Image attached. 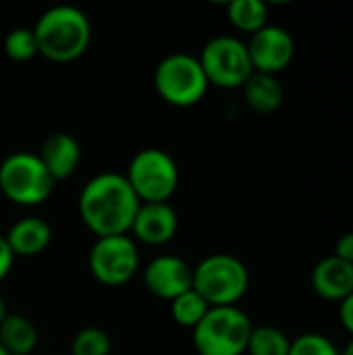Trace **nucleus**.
Segmentation results:
<instances>
[{
    "label": "nucleus",
    "instance_id": "412c9836",
    "mask_svg": "<svg viewBox=\"0 0 353 355\" xmlns=\"http://www.w3.org/2000/svg\"><path fill=\"white\" fill-rule=\"evenodd\" d=\"M112 341L106 331L98 327L81 329L71 343V355H110Z\"/></svg>",
    "mask_w": 353,
    "mask_h": 355
},
{
    "label": "nucleus",
    "instance_id": "c756f323",
    "mask_svg": "<svg viewBox=\"0 0 353 355\" xmlns=\"http://www.w3.org/2000/svg\"><path fill=\"white\" fill-rule=\"evenodd\" d=\"M33 355H35V354H33Z\"/></svg>",
    "mask_w": 353,
    "mask_h": 355
},
{
    "label": "nucleus",
    "instance_id": "f8f14e48",
    "mask_svg": "<svg viewBox=\"0 0 353 355\" xmlns=\"http://www.w3.org/2000/svg\"><path fill=\"white\" fill-rule=\"evenodd\" d=\"M177 229H179V218L169 202L139 204V210L131 225L133 237L146 245L169 243L177 235Z\"/></svg>",
    "mask_w": 353,
    "mask_h": 355
},
{
    "label": "nucleus",
    "instance_id": "aec40b11",
    "mask_svg": "<svg viewBox=\"0 0 353 355\" xmlns=\"http://www.w3.org/2000/svg\"><path fill=\"white\" fill-rule=\"evenodd\" d=\"M208 310H210V306L206 304V300L198 291H193V287L171 302L173 320L179 327H185V329H191V331L200 324V320L206 316Z\"/></svg>",
    "mask_w": 353,
    "mask_h": 355
},
{
    "label": "nucleus",
    "instance_id": "f03ea898",
    "mask_svg": "<svg viewBox=\"0 0 353 355\" xmlns=\"http://www.w3.org/2000/svg\"><path fill=\"white\" fill-rule=\"evenodd\" d=\"M37 54L52 62H73L85 54L92 40V25L77 6H52L33 27Z\"/></svg>",
    "mask_w": 353,
    "mask_h": 355
},
{
    "label": "nucleus",
    "instance_id": "393cba45",
    "mask_svg": "<svg viewBox=\"0 0 353 355\" xmlns=\"http://www.w3.org/2000/svg\"><path fill=\"white\" fill-rule=\"evenodd\" d=\"M12 262H15V256L4 239V235H0V283L6 279V275L10 272L12 268Z\"/></svg>",
    "mask_w": 353,
    "mask_h": 355
},
{
    "label": "nucleus",
    "instance_id": "f3484780",
    "mask_svg": "<svg viewBox=\"0 0 353 355\" xmlns=\"http://www.w3.org/2000/svg\"><path fill=\"white\" fill-rule=\"evenodd\" d=\"M0 345L8 355H33L37 345L35 324L21 314H6L0 322Z\"/></svg>",
    "mask_w": 353,
    "mask_h": 355
},
{
    "label": "nucleus",
    "instance_id": "bb28decb",
    "mask_svg": "<svg viewBox=\"0 0 353 355\" xmlns=\"http://www.w3.org/2000/svg\"><path fill=\"white\" fill-rule=\"evenodd\" d=\"M341 355H353V339L347 343V345H345V349L341 352Z\"/></svg>",
    "mask_w": 353,
    "mask_h": 355
},
{
    "label": "nucleus",
    "instance_id": "7ed1b4c3",
    "mask_svg": "<svg viewBox=\"0 0 353 355\" xmlns=\"http://www.w3.org/2000/svg\"><path fill=\"white\" fill-rule=\"evenodd\" d=\"M252 329L250 316L237 306L210 308L191 331V343L198 355H243Z\"/></svg>",
    "mask_w": 353,
    "mask_h": 355
},
{
    "label": "nucleus",
    "instance_id": "2eb2a0df",
    "mask_svg": "<svg viewBox=\"0 0 353 355\" xmlns=\"http://www.w3.org/2000/svg\"><path fill=\"white\" fill-rule=\"evenodd\" d=\"M4 239L15 258H33L50 245L52 227L40 216H25L8 229Z\"/></svg>",
    "mask_w": 353,
    "mask_h": 355
},
{
    "label": "nucleus",
    "instance_id": "dca6fc26",
    "mask_svg": "<svg viewBox=\"0 0 353 355\" xmlns=\"http://www.w3.org/2000/svg\"><path fill=\"white\" fill-rule=\"evenodd\" d=\"M241 89H243L246 104L260 114L275 112L283 104V96H285L279 79L275 75H264V73H252Z\"/></svg>",
    "mask_w": 353,
    "mask_h": 355
},
{
    "label": "nucleus",
    "instance_id": "cd10ccee",
    "mask_svg": "<svg viewBox=\"0 0 353 355\" xmlns=\"http://www.w3.org/2000/svg\"><path fill=\"white\" fill-rule=\"evenodd\" d=\"M4 316H6V308H4V302H2V295H0V322L4 320Z\"/></svg>",
    "mask_w": 353,
    "mask_h": 355
},
{
    "label": "nucleus",
    "instance_id": "39448f33",
    "mask_svg": "<svg viewBox=\"0 0 353 355\" xmlns=\"http://www.w3.org/2000/svg\"><path fill=\"white\" fill-rule=\"evenodd\" d=\"M54 185L56 181L33 152H15L0 162V191L17 206L31 208L44 204Z\"/></svg>",
    "mask_w": 353,
    "mask_h": 355
},
{
    "label": "nucleus",
    "instance_id": "5701e85b",
    "mask_svg": "<svg viewBox=\"0 0 353 355\" xmlns=\"http://www.w3.org/2000/svg\"><path fill=\"white\" fill-rule=\"evenodd\" d=\"M289 355H341L337 345L320 333H304L291 341Z\"/></svg>",
    "mask_w": 353,
    "mask_h": 355
},
{
    "label": "nucleus",
    "instance_id": "6ab92c4d",
    "mask_svg": "<svg viewBox=\"0 0 353 355\" xmlns=\"http://www.w3.org/2000/svg\"><path fill=\"white\" fill-rule=\"evenodd\" d=\"M291 339L277 327H254L250 341H248V355H289Z\"/></svg>",
    "mask_w": 353,
    "mask_h": 355
},
{
    "label": "nucleus",
    "instance_id": "4468645a",
    "mask_svg": "<svg viewBox=\"0 0 353 355\" xmlns=\"http://www.w3.org/2000/svg\"><path fill=\"white\" fill-rule=\"evenodd\" d=\"M40 160L54 181H62L75 175L81 162L79 141L71 133H52L40 148Z\"/></svg>",
    "mask_w": 353,
    "mask_h": 355
},
{
    "label": "nucleus",
    "instance_id": "6e6552de",
    "mask_svg": "<svg viewBox=\"0 0 353 355\" xmlns=\"http://www.w3.org/2000/svg\"><path fill=\"white\" fill-rule=\"evenodd\" d=\"M198 60L208 83L221 89L243 87L254 73L246 42L233 35H216L206 42Z\"/></svg>",
    "mask_w": 353,
    "mask_h": 355
},
{
    "label": "nucleus",
    "instance_id": "a211bd4d",
    "mask_svg": "<svg viewBox=\"0 0 353 355\" xmlns=\"http://www.w3.org/2000/svg\"><path fill=\"white\" fill-rule=\"evenodd\" d=\"M227 19L237 31L254 35L268 25V6L262 0H233L227 4Z\"/></svg>",
    "mask_w": 353,
    "mask_h": 355
},
{
    "label": "nucleus",
    "instance_id": "0eeeda50",
    "mask_svg": "<svg viewBox=\"0 0 353 355\" xmlns=\"http://www.w3.org/2000/svg\"><path fill=\"white\" fill-rule=\"evenodd\" d=\"M154 87L166 104L187 108L196 106L206 96L210 83L196 56L177 52L158 62L154 71Z\"/></svg>",
    "mask_w": 353,
    "mask_h": 355
},
{
    "label": "nucleus",
    "instance_id": "a878e982",
    "mask_svg": "<svg viewBox=\"0 0 353 355\" xmlns=\"http://www.w3.org/2000/svg\"><path fill=\"white\" fill-rule=\"evenodd\" d=\"M339 320L353 339V293L347 295L343 302H339Z\"/></svg>",
    "mask_w": 353,
    "mask_h": 355
},
{
    "label": "nucleus",
    "instance_id": "ddd939ff",
    "mask_svg": "<svg viewBox=\"0 0 353 355\" xmlns=\"http://www.w3.org/2000/svg\"><path fill=\"white\" fill-rule=\"evenodd\" d=\"M310 283L320 300L339 304L353 293V264L337 256H327L314 266Z\"/></svg>",
    "mask_w": 353,
    "mask_h": 355
},
{
    "label": "nucleus",
    "instance_id": "20e7f679",
    "mask_svg": "<svg viewBox=\"0 0 353 355\" xmlns=\"http://www.w3.org/2000/svg\"><path fill=\"white\" fill-rule=\"evenodd\" d=\"M193 291H198L210 308L237 306L250 287L246 264L231 254H212L193 268Z\"/></svg>",
    "mask_w": 353,
    "mask_h": 355
},
{
    "label": "nucleus",
    "instance_id": "4be33fe9",
    "mask_svg": "<svg viewBox=\"0 0 353 355\" xmlns=\"http://www.w3.org/2000/svg\"><path fill=\"white\" fill-rule=\"evenodd\" d=\"M4 52L15 62L31 60L37 54V44H35L33 29H27V27L10 29L8 35L4 37Z\"/></svg>",
    "mask_w": 353,
    "mask_h": 355
},
{
    "label": "nucleus",
    "instance_id": "9d476101",
    "mask_svg": "<svg viewBox=\"0 0 353 355\" xmlns=\"http://www.w3.org/2000/svg\"><path fill=\"white\" fill-rule=\"evenodd\" d=\"M248 54L254 73H264V75H279L285 71L295 54V42L293 35L281 27V25H266L254 35H250Z\"/></svg>",
    "mask_w": 353,
    "mask_h": 355
},
{
    "label": "nucleus",
    "instance_id": "c85d7f7f",
    "mask_svg": "<svg viewBox=\"0 0 353 355\" xmlns=\"http://www.w3.org/2000/svg\"><path fill=\"white\" fill-rule=\"evenodd\" d=\"M0 355H8V352H6V349H4L2 345H0Z\"/></svg>",
    "mask_w": 353,
    "mask_h": 355
},
{
    "label": "nucleus",
    "instance_id": "1a4fd4ad",
    "mask_svg": "<svg viewBox=\"0 0 353 355\" xmlns=\"http://www.w3.org/2000/svg\"><path fill=\"white\" fill-rule=\"evenodd\" d=\"M92 277L104 287L127 285L139 268V252L129 235L100 237L87 256Z\"/></svg>",
    "mask_w": 353,
    "mask_h": 355
},
{
    "label": "nucleus",
    "instance_id": "423d86ee",
    "mask_svg": "<svg viewBox=\"0 0 353 355\" xmlns=\"http://www.w3.org/2000/svg\"><path fill=\"white\" fill-rule=\"evenodd\" d=\"M125 179L141 204L169 202L179 185V168L169 152L144 148L131 158Z\"/></svg>",
    "mask_w": 353,
    "mask_h": 355
},
{
    "label": "nucleus",
    "instance_id": "f257e3e1",
    "mask_svg": "<svg viewBox=\"0 0 353 355\" xmlns=\"http://www.w3.org/2000/svg\"><path fill=\"white\" fill-rule=\"evenodd\" d=\"M139 204L141 202L129 187L125 175L102 173L85 183L77 208L83 225L100 239L129 235Z\"/></svg>",
    "mask_w": 353,
    "mask_h": 355
},
{
    "label": "nucleus",
    "instance_id": "9b49d317",
    "mask_svg": "<svg viewBox=\"0 0 353 355\" xmlns=\"http://www.w3.org/2000/svg\"><path fill=\"white\" fill-rule=\"evenodd\" d=\"M146 289L164 302H173L193 285V268L177 256H158L144 268Z\"/></svg>",
    "mask_w": 353,
    "mask_h": 355
},
{
    "label": "nucleus",
    "instance_id": "b1692460",
    "mask_svg": "<svg viewBox=\"0 0 353 355\" xmlns=\"http://www.w3.org/2000/svg\"><path fill=\"white\" fill-rule=\"evenodd\" d=\"M333 256H337V258H341V260L352 262L353 264V229L352 231H347V233H343V235L337 239V243H335V254H333Z\"/></svg>",
    "mask_w": 353,
    "mask_h": 355
}]
</instances>
